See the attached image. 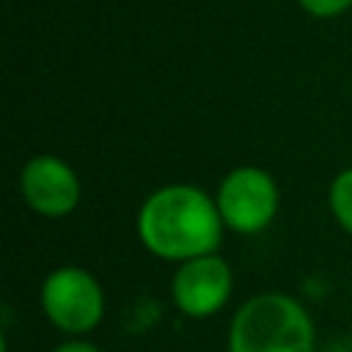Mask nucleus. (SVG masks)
Listing matches in <instances>:
<instances>
[{
  "mask_svg": "<svg viewBox=\"0 0 352 352\" xmlns=\"http://www.w3.org/2000/svg\"><path fill=\"white\" fill-rule=\"evenodd\" d=\"M223 217L217 201L190 184H168L151 192L138 212L143 248L168 261H190L220 248Z\"/></svg>",
  "mask_w": 352,
  "mask_h": 352,
  "instance_id": "f257e3e1",
  "label": "nucleus"
},
{
  "mask_svg": "<svg viewBox=\"0 0 352 352\" xmlns=\"http://www.w3.org/2000/svg\"><path fill=\"white\" fill-rule=\"evenodd\" d=\"M228 352H314V322L289 294H256L231 319Z\"/></svg>",
  "mask_w": 352,
  "mask_h": 352,
  "instance_id": "f03ea898",
  "label": "nucleus"
},
{
  "mask_svg": "<svg viewBox=\"0 0 352 352\" xmlns=\"http://www.w3.org/2000/svg\"><path fill=\"white\" fill-rule=\"evenodd\" d=\"M41 308L58 330L82 336L99 324L104 294L91 272L80 267H58L41 283Z\"/></svg>",
  "mask_w": 352,
  "mask_h": 352,
  "instance_id": "7ed1b4c3",
  "label": "nucleus"
},
{
  "mask_svg": "<svg viewBox=\"0 0 352 352\" xmlns=\"http://www.w3.org/2000/svg\"><path fill=\"white\" fill-rule=\"evenodd\" d=\"M214 201L228 228L236 234H256L267 228L278 212V187L267 170L242 165L220 182Z\"/></svg>",
  "mask_w": 352,
  "mask_h": 352,
  "instance_id": "20e7f679",
  "label": "nucleus"
},
{
  "mask_svg": "<svg viewBox=\"0 0 352 352\" xmlns=\"http://www.w3.org/2000/svg\"><path fill=\"white\" fill-rule=\"evenodd\" d=\"M231 283L234 278L228 264L220 256L209 253L179 264L170 283V297L184 316L206 319L226 305L231 294Z\"/></svg>",
  "mask_w": 352,
  "mask_h": 352,
  "instance_id": "39448f33",
  "label": "nucleus"
},
{
  "mask_svg": "<svg viewBox=\"0 0 352 352\" xmlns=\"http://www.w3.org/2000/svg\"><path fill=\"white\" fill-rule=\"evenodd\" d=\"M19 190L25 204L44 217H63L80 201L77 173L52 154H38L28 160L19 173Z\"/></svg>",
  "mask_w": 352,
  "mask_h": 352,
  "instance_id": "423d86ee",
  "label": "nucleus"
},
{
  "mask_svg": "<svg viewBox=\"0 0 352 352\" xmlns=\"http://www.w3.org/2000/svg\"><path fill=\"white\" fill-rule=\"evenodd\" d=\"M330 212L338 220V226L352 234V168L341 170L330 184Z\"/></svg>",
  "mask_w": 352,
  "mask_h": 352,
  "instance_id": "0eeeda50",
  "label": "nucleus"
},
{
  "mask_svg": "<svg viewBox=\"0 0 352 352\" xmlns=\"http://www.w3.org/2000/svg\"><path fill=\"white\" fill-rule=\"evenodd\" d=\"M300 6L314 16H336L352 6V0H300Z\"/></svg>",
  "mask_w": 352,
  "mask_h": 352,
  "instance_id": "6e6552de",
  "label": "nucleus"
},
{
  "mask_svg": "<svg viewBox=\"0 0 352 352\" xmlns=\"http://www.w3.org/2000/svg\"><path fill=\"white\" fill-rule=\"evenodd\" d=\"M52 352H99V349L94 344H88V341H66V344L55 346Z\"/></svg>",
  "mask_w": 352,
  "mask_h": 352,
  "instance_id": "1a4fd4ad",
  "label": "nucleus"
},
{
  "mask_svg": "<svg viewBox=\"0 0 352 352\" xmlns=\"http://www.w3.org/2000/svg\"><path fill=\"white\" fill-rule=\"evenodd\" d=\"M330 352H352V341H341V344H336Z\"/></svg>",
  "mask_w": 352,
  "mask_h": 352,
  "instance_id": "9d476101",
  "label": "nucleus"
}]
</instances>
